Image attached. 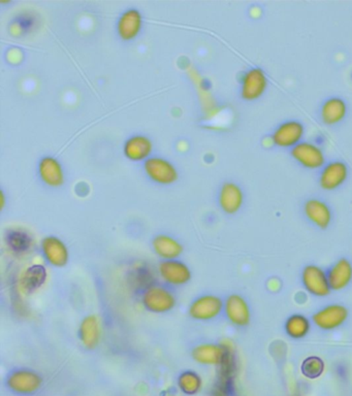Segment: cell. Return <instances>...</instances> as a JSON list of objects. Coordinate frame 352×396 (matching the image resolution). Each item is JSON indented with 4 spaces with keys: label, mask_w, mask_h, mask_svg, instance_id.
<instances>
[{
    "label": "cell",
    "mask_w": 352,
    "mask_h": 396,
    "mask_svg": "<svg viewBox=\"0 0 352 396\" xmlns=\"http://www.w3.org/2000/svg\"><path fill=\"white\" fill-rule=\"evenodd\" d=\"M56 26L70 44L86 47L99 40L104 20L94 4L72 2L57 17Z\"/></svg>",
    "instance_id": "1"
},
{
    "label": "cell",
    "mask_w": 352,
    "mask_h": 396,
    "mask_svg": "<svg viewBox=\"0 0 352 396\" xmlns=\"http://www.w3.org/2000/svg\"><path fill=\"white\" fill-rule=\"evenodd\" d=\"M49 85V77L40 68L23 67L11 79V94L20 104L35 106L47 97Z\"/></svg>",
    "instance_id": "2"
},
{
    "label": "cell",
    "mask_w": 352,
    "mask_h": 396,
    "mask_svg": "<svg viewBox=\"0 0 352 396\" xmlns=\"http://www.w3.org/2000/svg\"><path fill=\"white\" fill-rule=\"evenodd\" d=\"M90 94L87 87L78 79H67L57 87L53 106L58 115L76 118L87 109Z\"/></svg>",
    "instance_id": "3"
},
{
    "label": "cell",
    "mask_w": 352,
    "mask_h": 396,
    "mask_svg": "<svg viewBox=\"0 0 352 396\" xmlns=\"http://www.w3.org/2000/svg\"><path fill=\"white\" fill-rule=\"evenodd\" d=\"M140 165L147 181L158 187H172L180 181V167L169 157L154 154Z\"/></svg>",
    "instance_id": "4"
},
{
    "label": "cell",
    "mask_w": 352,
    "mask_h": 396,
    "mask_svg": "<svg viewBox=\"0 0 352 396\" xmlns=\"http://www.w3.org/2000/svg\"><path fill=\"white\" fill-rule=\"evenodd\" d=\"M35 177L38 183L47 190H61L68 182L67 168L59 157L44 154L36 161Z\"/></svg>",
    "instance_id": "5"
},
{
    "label": "cell",
    "mask_w": 352,
    "mask_h": 396,
    "mask_svg": "<svg viewBox=\"0 0 352 396\" xmlns=\"http://www.w3.org/2000/svg\"><path fill=\"white\" fill-rule=\"evenodd\" d=\"M238 94L242 101L254 104L265 97L270 87V79L260 66H250L238 76Z\"/></svg>",
    "instance_id": "6"
},
{
    "label": "cell",
    "mask_w": 352,
    "mask_h": 396,
    "mask_svg": "<svg viewBox=\"0 0 352 396\" xmlns=\"http://www.w3.org/2000/svg\"><path fill=\"white\" fill-rule=\"evenodd\" d=\"M145 26L146 23L143 11L136 6H128L116 18L114 33L118 42L131 45L144 33Z\"/></svg>",
    "instance_id": "7"
},
{
    "label": "cell",
    "mask_w": 352,
    "mask_h": 396,
    "mask_svg": "<svg viewBox=\"0 0 352 396\" xmlns=\"http://www.w3.org/2000/svg\"><path fill=\"white\" fill-rule=\"evenodd\" d=\"M140 302L149 313L167 314L176 307L177 297L169 286L151 283L141 290Z\"/></svg>",
    "instance_id": "8"
},
{
    "label": "cell",
    "mask_w": 352,
    "mask_h": 396,
    "mask_svg": "<svg viewBox=\"0 0 352 396\" xmlns=\"http://www.w3.org/2000/svg\"><path fill=\"white\" fill-rule=\"evenodd\" d=\"M246 202V193L242 184L235 180L222 181L216 190V204L226 216L238 215Z\"/></svg>",
    "instance_id": "9"
},
{
    "label": "cell",
    "mask_w": 352,
    "mask_h": 396,
    "mask_svg": "<svg viewBox=\"0 0 352 396\" xmlns=\"http://www.w3.org/2000/svg\"><path fill=\"white\" fill-rule=\"evenodd\" d=\"M351 167L343 159L336 158L328 161L317 172V185L321 190L334 192L339 190L348 181Z\"/></svg>",
    "instance_id": "10"
},
{
    "label": "cell",
    "mask_w": 352,
    "mask_h": 396,
    "mask_svg": "<svg viewBox=\"0 0 352 396\" xmlns=\"http://www.w3.org/2000/svg\"><path fill=\"white\" fill-rule=\"evenodd\" d=\"M305 134L306 127L303 121L287 119L274 127L270 138L275 148L290 151L297 143L303 142Z\"/></svg>",
    "instance_id": "11"
},
{
    "label": "cell",
    "mask_w": 352,
    "mask_h": 396,
    "mask_svg": "<svg viewBox=\"0 0 352 396\" xmlns=\"http://www.w3.org/2000/svg\"><path fill=\"white\" fill-rule=\"evenodd\" d=\"M302 214L309 224L319 231H326L334 222V211L331 204L319 197L306 198L302 204Z\"/></svg>",
    "instance_id": "12"
},
{
    "label": "cell",
    "mask_w": 352,
    "mask_h": 396,
    "mask_svg": "<svg viewBox=\"0 0 352 396\" xmlns=\"http://www.w3.org/2000/svg\"><path fill=\"white\" fill-rule=\"evenodd\" d=\"M295 165L306 170H319L328 160L326 152L317 143L303 141L288 151Z\"/></svg>",
    "instance_id": "13"
},
{
    "label": "cell",
    "mask_w": 352,
    "mask_h": 396,
    "mask_svg": "<svg viewBox=\"0 0 352 396\" xmlns=\"http://www.w3.org/2000/svg\"><path fill=\"white\" fill-rule=\"evenodd\" d=\"M349 115V104L342 97L333 95L322 100L317 109V119L329 128L339 127Z\"/></svg>",
    "instance_id": "14"
},
{
    "label": "cell",
    "mask_w": 352,
    "mask_h": 396,
    "mask_svg": "<svg viewBox=\"0 0 352 396\" xmlns=\"http://www.w3.org/2000/svg\"><path fill=\"white\" fill-rule=\"evenodd\" d=\"M349 318V309L342 304H329L313 313L312 324L321 331L341 329Z\"/></svg>",
    "instance_id": "15"
},
{
    "label": "cell",
    "mask_w": 352,
    "mask_h": 396,
    "mask_svg": "<svg viewBox=\"0 0 352 396\" xmlns=\"http://www.w3.org/2000/svg\"><path fill=\"white\" fill-rule=\"evenodd\" d=\"M224 299L218 295H199L188 307V315L199 322H210L224 315Z\"/></svg>",
    "instance_id": "16"
},
{
    "label": "cell",
    "mask_w": 352,
    "mask_h": 396,
    "mask_svg": "<svg viewBox=\"0 0 352 396\" xmlns=\"http://www.w3.org/2000/svg\"><path fill=\"white\" fill-rule=\"evenodd\" d=\"M155 143L149 134L135 132L125 138L122 152L127 160L133 163H143L154 155Z\"/></svg>",
    "instance_id": "17"
},
{
    "label": "cell",
    "mask_w": 352,
    "mask_h": 396,
    "mask_svg": "<svg viewBox=\"0 0 352 396\" xmlns=\"http://www.w3.org/2000/svg\"><path fill=\"white\" fill-rule=\"evenodd\" d=\"M6 387L18 395H31L43 385L42 375L28 368H17L6 377Z\"/></svg>",
    "instance_id": "18"
},
{
    "label": "cell",
    "mask_w": 352,
    "mask_h": 396,
    "mask_svg": "<svg viewBox=\"0 0 352 396\" xmlns=\"http://www.w3.org/2000/svg\"><path fill=\"white\" fill-rule=\"evenodd\" d=\"M224 316L227 322L237 329H246L252 320V311L246 298L233 293L224 298Z\"/></svg>",
    "instance_id": "19"
},
{
    "label": "cell",
    "mask_w": 352,
    "mask_h": 396,
    "mask_svg": "<svg viewBox=\"0 0 352 396\" xmlns=\"http://www.w3.org/2000/svg\"><path fill=\"white\" fill-rule=\"evenodd\" d=\"M301 283L306 292L314 297H326L331 292L326 270L317 264L304 266L301 273Z\"/></svg>",
    "instance_id": "20"
},
{
    "label": "cell",
    "mask_w": 352,
    "mask_h": 396,
    "mask_svg": "<svg viewBox=\"0 0 352 396\" xmlns=\"http://www.w3.org/2000/svg\"><path fill=\"white\" fill-rule=\"evenodd\" d=\"M233 354V350L224 343H202L192 350L193 361L203 365L221 366Z\"/></svg>",
    "instance_id": "21"
},
{
    "label": "cell",
    "mask_w": 352,
    "mask_h": 396,
    "mask_svg": "<svg viewBox=\"0 0 352 396\" xmlns=\"http://www.w3.org/2000/svg\"><path fill=\"white\" fill-rule=\"evenodd\" d=\"M158 272L160 279L167 286L181 287L192 281V270L179 259L161 260L158 264Z\"/></svg>",
    "instance_id": "22"
},
{
    "label": "cell",
    "mask_w": 352,
    "mask_h": 396,
    "mask_svg": "<svg viewBox=\"0 0 352 396\" xmlns=\"http://www.w3.org/2000/svg\"><path fill=\"white\" fill-rule=\"evenodd\" d=\"M40 252L45 263L54 268H65L70 260L67 243L56 236H45L40 242Z\"/></svg>",
    "instance_id": "23"
},
{
    "label": "cell",
    "mask_w": 352,
    "mask_h": 396,
    "mask_svg": "<svg viewBox=\"0 0 352 396\" xmlns=\"http://www.w3.org/2000/svg\"><path fill=\"white\" fill-rule=\"evenodd\" d=\"M40 26V15L34 11H22L11 18L8 23V33L11 38L21 40L36 33Z\"/></svg>",
    "instance_id": "24"
},
{
    "label": "cell",
    "mask_w": 352,
    "mask_h": 396,
    "mask_svg": "<svg viewBox=\"0 0 352 396\" xmlns=\"http://www.w3.org/2000/svg\"><path fill=\"white\" fill-rule=\"evenodd\" d=\"M151 247L154 253L160 257L163 260L179 259L184 252V247L180 241L172 234L165 233V232L153 236L151 240Z\"/></svg>",
    "instance_id": "25"
},
{
    "label": "cell",
    "mask_w": 352,
    "mask_h": 396,
    "mask_svg": "<svg viewBox=\"0 0 352 396\" xmlns=\"http://www.w3.org/2000/svg\"><path fill=\"white\" fill-rule=\"evenodd\" d=\"M331 291H342L352 282V263L346 257L338 259L326 270Z\"/></svg>",
    "instance_id": "26"
},
{
    "label": "cell",
    "mask_w": 352,
    "mask_h": 396,
    "mask_svg": "<svg viewBox=\"0 0 352 396\" xmlns=\"http://www.w3.org/2000/svg\"><path fill=\"white\" fill-rule=\"evenodd\" d=\"M79 340L87 350H94L101 341V323L95 315H88L79 323Z\"/></svg>",
    "instance_id": "27"
},
{
    "label": "cell",
    "mask_w": 352,
    "mask_h": 396,
    "mask_svg": "<svg viewBox=\"0 0 352 396\" xmlns=\"http://www.w3.org/2000/svg\"><path fill=\"white\" fill-rule=\"evenodd\" d=\"M312 329V321L304 314L295 313L284 322V332L288 338L301 341L308 336Z\"/></svg>",
    "instance_id": "28"
},
{
    "label": "cell",
    "mask_w": 352,
    "mask_h": 396,
    "mask_svg": "<svg viewBox=\"0 0 352 396\" xmlns=\"http://www.w3.org/2000/svg\"><path fill=\"white\" fill-rule=\"evenodd\" d=\"M47 279V270L43 265H33L23 273L20 286L27 295L34 292L44 285Z\"/></svg>",
    "instance_id": "29"
},
{
    "label": "cell",
    "mask_w": 352,
    "mask_h": 396,
    "mask_svg": "<svg viewBox=\"0 0 352 396\" xmlns=\"http://www.w3.org/2000/svg\"><path fill=\"white\" fill-rule=\"evenodd\" d=\"M6 243L16 253H24L33 246V238L22 229H11L6 234Z\"/></svg>",
    "instance_id": "30"
},
{
    "label": "cell",
    "mask_w": 352,
    "mask_h": 396,
    "mask_svg": "<svg viewBox=\"0 0 352 396\" xmlns=\"http://www.w3.org/2000/svg\"><path fill=\"white\" fill-rule=\"evenodd\" d=\"M26 58V51L19 45H9L2 53V60H4V65L13 70H19L25 67Z\"/></svg>",
    "instance_id": "31"
},
{
    "label": "cell",
    "mask_w": 352,
    "mask_h": 396,
    "mask_svg": "<svg viewBox=\"0 0 352 396\" xmlns=\"http://www.w3.org/2000/svg\"><path fill=\"white\" fill-rule=\"evenodd\" d=\"M178 385L185 395H197L202 388V378L193 370H185L179 375Z\"/></svg>",
    "instance_id": "32"
},
{
    "label": "cell",
    "mask_w": 352,
    "mask_h": 396,
    "mask_svg": "<svg viewBox=\"0 0 352 396\" xmlns=\"http://www.w3.org/2000/svg\"><path fill=\"white\" fill-rule=\"evenodd\" d=\"M324 368L326 365L320 357L309 356L302 363L301 370L308 379H317L324 374Z\"/></svg>",
    "instance_id": "33"
},
{
    "label": "cell",
    "mask_w": 352,
    "mask_h": 396,
    "mask_svg": "<svg viewBox=\"0 0 352 396\" xmlns=\"http://www.w3.org/2000/svg\"><path fill=\"white\" fill-rule=\"evenodd\" d=\"M193 145L192 140L185 136L176 138L172 143V151L179 157H187L192 153Z\"/></svg>",
    "instance_id": "34"
}]
</instances>
